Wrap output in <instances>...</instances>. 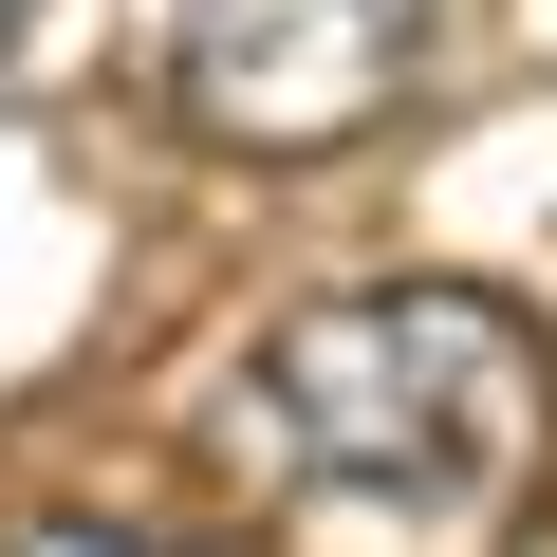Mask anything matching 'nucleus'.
Segmentation results:
<instances>
[{"instance_id": "nucleus-1", "label": "nucleus", "mask_w": 557, "mask_h": 557, "mask_svg": "<svg viewBox=\"0 0 557 557\" xmlns=\"http://www.w3.org/2000/svg\"><path fill=\"white\" fill-rule=\"evenodd\" d=\"M557 446V335L483 278H354L298 298L242 372H223V465L298 520H409V539H483L520 520Z\"/></svg>"}, {"instance_id": "nucleus-2", "label": "nucleus", "mask_w": 557, "mask_h": 557, "mask_svg": "<svg viewBox=\"0 0 557 557\" xmlns=\"http://www.w3.org/2000/svg\"><path fill=\"white\" fill-rule=\"evenodd\" d=\"M428 38H446V0H168V112L205 149L317 168L428 75Z\"/></svg>"}, {"instance_id": "nucleus-3", "label": "nucleus", "mask_w": 557, "mask_h": 557, "mask_svg": "<svg viewBox=\"0 0 557 557\" xmlns=\"http://www.w3.org/2000/svg\"><path fill=\"white\" fill-rule=\"evenodd\" d=\"M94 20V0H0V94H20V75H57V38Z\"/></svg>"}]
</instances>
